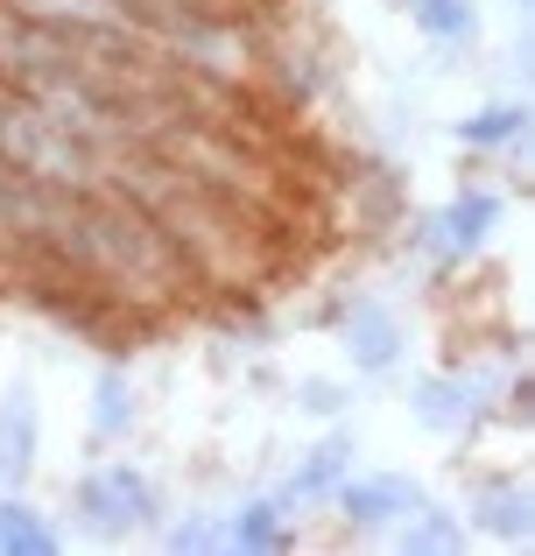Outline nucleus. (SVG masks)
I'll use <instances>...</instances> for the list:
<instances>
[{
    "mask_svg": "<svg viewBox=\"0 0 535 556\" xmlns=\"http://www.w3.org/2000/svg\"><path fill=\"white\" fill-rule=\"evenodd\" d=\"M64 501H71V521H78L85 543H106V549L155 535V521L169 515L163 479H155L141 458H113V451H99L85 472H71Z\"/></svg>",
    "mask_w": 535,
    "mask_h": 556,
    "instance_id": "obj_1",
    "label": "nucleus"
},
{
    "mask_svg": "<svg viewBox=\"0 0 535 556\" xmlns=\"http://www.w3.org/2000/svg\"><path fill=\"white\" fill-rule=\"evenodd\" d=\"M331 345L353 380H395L409 367V325L381 289H339L331 296Z\"/></svg>",
    "mask_w": 535,
    "mask_h": 556,
    "instance_id": "obj_2",
    "label": "nucleus"
},
{
    "mask_svg": "<svg viewBox=\"0 0 535 556\" xmlns=\"http://www.w3.org/2000/svg\"><path fill=\"white\" fill-rule=\"evenodd\" d=\"M466 472V493H458V515H466L472 543H500V549H522L535 535V493L514 465H458Z\"/></svg>",
    "mask_w": 535,
    "mask_h": 556,
    "instance_id": "obj_3",
    "label": "nucleus"
},
{
    "mask_svg": "<svg viewBox=\"0 0 535 556\" xmlns=\"http://www.w3.org/2000/svg\"><path fill=\"white\" fill-rule=\"evenodd\" d=\"M402 408L437 444H480L486 422H494V402L466 380V367H423L409 380V394H402Z\"/></svg>",
    "mask_w": 535,
    "mask_h": 556,
    "instance_id": "obj_4",
    "label": "nucleus"
},
{
    "mask_svg": "<svg viewBox=\"0 0 535 556\" xmlns=\"http://www.w3.org/2000/svg\"><path fill=\"white\" fill-rule=\"evenodd\" d=\"M423 493L430 486L416 472H402V465H381V472H359V465H353V472L339 479V493H331L324 515L345 529V543H381V535L395 529Z\"/></svg>",
    "mask_w": 535,
    "mask_h": 556,
    "instance_id": "obj_5",
    "label": "nucleus"
},
{
    "mask_svg": "<svg viewBox=\"0 0 535 556\" xmlns=\"http://www.w3.org/2000/svg\"><path fill=\"white\" fill-rule=\"evenodd\" d=\"M367 458V444H359V430H353V416H339V422H317V437L296 451V465H289L282 479H275V493H282L289 507H296L303 521L310 515H324L331 507V493H339V479L353 472V465Z\"/></svg>",
    "mask_w": 535,
    "mask_h": 556,
    "instance_id": "obj_6",
    "label": "nucleus"
},
{
    "mask_svg": "<svg viewBox=\"0 0 535 556\" xmlns=\"http://www.w3.org/2000/svg\"><path fill=\"white\" fill-rule=\"evenodd\" d=\"M500 226H508V190L486 184V177H466L451 190V198L437 204V232H444V254L458 261V268H472V261L486 254V247L500 240Z\"/></svg>",
    "mask_w": 535,
    "mask_h": 556,
    "instance_id": "obj_7",
    "label": "nucleus"
},
{
    "mask_svg": "<svg viewBox=\"0 0 535 556\" xmlns=\"http://www.w3.org/2000/svg\"><path fill=\"white\" fill-rule=\"evenodd\" d=\"M135 430H141V380H135V367H127V359H99L92 388H85V444H92V458H99V451L135 444Z\"/></svg>",
    "mask_w": 535,
    "mask_h": 556,
    "instance_id": "obj_8",
    "label": "nucleus"
},
{
    "mask_svg": "<svg viewBox=\"0 0 535 556\" xmlns=\"http://www.w3.org/2000/svg\"><path fill=\"white\" fill-rule=\"evenodd\" d=\"M296 543H303V515L275 486L233 493V507H226V556H289Z\"/></svg>",
    "mask_w": 535,
    "mask_h": 556,
    "instance_id": "obj_9",
    "label": "nucleus"
},
{
    "mask_svg": "<svg viewBox=\"0 0 535 556\" xmlns=\"http://www.w3.org/2000/svg\"><path fill=\"white\" fill-rule=\"evenodd\" d=\"M36 465H42V394L22 374L0 388V486H28Z\"/></svg>",
    "mask_w": 535,
    "mask_h": 556,
    "instance_id": "obj_10",
    "label": "nucleus"
},
{
    "mask_svg": "<svg viewBox=\"0 0 535 556\" xmlns=\"http://www.w3.org/2000/svg\"><path fill=\"white\" fill-rule=\"evenodd\" d=\"M402 22L416 28V42H430V50L451 64V56H472L486 42V8L480 0H395Z\"/></svg>",
    "mask_w": 535,
    "mask_h": 556,
    "instance_id": "obj_11",
    "label": "nucleus"
},
{
    "mask_svg": "<svg viewBox=\"0 0 535 556\" xmlns=\"http://www.w3.org/2000/svg\"><path fill=\"white\" fill-rule=\"evenodd\" d=\"M381 543L395 549V556H466L472 549V529H466V515H458L451 501H430V493H423V501H416L409 515L381 535Z\"/></svg>",
    "mask_w": 535,
    "mask_h": 556,
    "instance_id": "obj_12",
    "label": "nucleus"
},
{
    "mask_svg": "<svg viewBox=\"0 0 535 556\" xmlns=\"http://www.w3.org/2000/svg\"><path fill=\"white\" fill-rule=\"evenodd\" d=\"M528 99H480L472 113L451 121V141L466 155H522L528 149Z\"/></svg>",
    "mask_w": 535,
    "mask_h": 556,
    "instance_id": "obj_13",
    "label": "nucleus"
},
{
    "mask_svg": "<svg viewBox=\"0 0 535 556\" xmlns=\"http://www.w3.org/2000/svg\"><path fill=\"white\" fill-rule=\"evenodd\" d=\"M71 535L50 507L28 501V486H0V556H64Z\"/></svg>",
    "mask_w": 535,
    "mask_h": 556,
    "instance_id": "obj_14",
    "label": "nucleus"
},
{
    "mask_svg": "<svg viewBox=\"0 0 535 556\" xmlns=\"http://www.w3.org/2000/svg\"><path fill=\"white\" fill-rule=\"evenodd\" d=\"M155 549L169 556H226V507H169L163 521H155Z\"/></svg>",
    "mask_w": 535,
    "mask_h": 556,
    "instance_id": "obj_15",
    "label": "nucleus"
},
{
    "mask_svg": "<svg viewBox=\"0 0 535 556\" xmlns=\"http://www.w3.org/2000/svg\"><path fill=\"white\" fill-rule=\"evenodd\" d=\"M289 408H296L303 422H339L359 408V380L353 374H289Z\"/></svg>",
    "mask_w": 535,
    "mask_h": 556,
    "instance_id": "obj_16",
    "label": "nucleus"
}]
</instances>
